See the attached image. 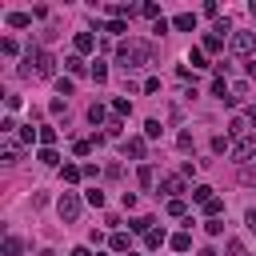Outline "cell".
Returning a JSON list of instances; mask_svg holds the SVG:
<instances>
[{
    "label": "cell",
    "mask_w": 256,
    "mask_h": 256,
    "mask_svg": "<svg viewBox=\"0 0 256 256\" xmlns=\"http://www.w3.org/2000/svg\"><path fill=\"white\" fill-rule=\"evenodd\" d=\"M116 60H120L124 72H136V68H144V64L152 60V44H148V40H124V44L116 48Z\"/></svg>",
    "instance_id": "6da1fadb"
},
{
    "label": "cell",
    "mask_w": 256,
    "mask_h": 256,
    "mask_svg": "<svg viewBox=\"0 0 256 256\" xmlns=\"http://www.w3.org/2000/svg\"><path fill=\"white\" fill-rule=\"evenodd\" d=\"M52 72H56L52 52H44V48H28V56H24V76H40V80H48Z\"/></svg>",
    "instance_id": "7a4b0ae2"
},
{
    "label": "cell",
    "mask_w": 256,
    "mask_h": 256,
    "mask_svg": "<svg viewBox=\"0 0 256 256\" xmlns=\"http://www.w3.org/2000/svg\"><path fill=\"white\" fill-rule=\"evenodd\" d=\"M80 208H84V200H80L76 192H64V196L56 200V212H60V220H76V216H80Z\"/></svg>",
    "instance_id": "3957f363"
},
{
    "label": "cell",
    "mask_w": 256,
    "mask_h": 256,
    "mask_svg": "<svg viewBox=\"0 0 256 256\" xmlns=\"http://www.w3.org/2000/svg\"><path fill=\"white\" fill-rule=\"evenodd\" d=\"M232 52L236 56H252L256 52V32H232Z\"/></svg>",
    "instance_id": "277c9868"
},
{
    "label": "cell",
    "mask_w": 256,
    "mask_h": 256,
    "mask_svg": "<svg viewBox=\"0 0 256 256\" xmlns=\"http://www.w3.org/2000/svg\"><path fill=\"white\" fill-rule=\"evenodd\" d=\"M248 156H256V132L232 140V160H248Z\"/></svg>",
    "instance_id": "5b68a950"
},
{
    "label": "cell",
    "mask_w": 256,
    "mask_h": 256,
    "mask_svg": "<svg viewBox=\"0 0 256 256\" xmlns=\"http://www.w3.org/2000/svg\"><path fill=\"white\" fill-rule=\"evenodd\" d=\"M160 192H164L168 200H180V192H188V188H184V176H164V180H160Z\"/></svg>",
    "instance_id": "8992f818"
},
{
    "label": "cell",
    "mask_w": 256,
    "mask_h": 256,
    "mask_svg": "<svg viewBox=\"0 0 256 256\" xmlns=\"http://www.w3.org/2000/svg\"><path fill=\"white\" fill-rule=\"evenodd\" d=\"M72 44H76V56H84V52H92V48H96V36H92V32H76V40H72Z\"/></svg>",
    "instance_id": "52a82bcc"
},
{
    "label": "cell",
    "mask_w": 256,
    "mask_h": 256,
    "mask_svg": "<svg viewBox=\"0 0 256 256\" xmlns=\"http://www.w3.org/2000/svg\"><path fill=\"white\" fill-rule=\"evenodd\" d=\"M124 152H128L132 160H144V136H132V140L124 144Z\"/></svg>",
    "instance_id": "ba28073f"
},
{
    "label": "cell",
    "mask_w": 256,
    "mask_h": 256,
    "mask_svg": "<svg viewBox=\"0 0 256 256\" xmlns=\"http://www.w3.org/2000/svg\"><path fill=\"white\" fill-rule=\"evenodd\" d=\"M0 156H4V164H16V160H20V144H16V140H4Z\"/></svg>",
    "instance_id": "9c48e42d"
},
{
    "label": "cell",
    "mask_w": 256,
    "mask_h": 256,
    "mask_svg": "<svg viewBox=\"0 0 256 256\" xmlns=\"http://www.w3.org/2000/svg\"><path fill=\"white\" fill-rule=\"evenodd\" d=\"M172 28H180V32H192V28H196V16H192V12H180V16L172 20Z\"/></svg>",
    "instance_id": "30bf717a"
},
{
    "label": "cell",
    "mask_w": 256,
    "mask_h": 256,
    "mask_svg": "<svg viewBox=\"0 0 256 256\" xmlns=\"http://www.w3.org/2000/svg\"><path fill=\"white\" fill-rule=\"evenodd\" d=\"M220 212H224V200H220V196H212V200L204 204V216H208V220H220Z\"/></svg>",
    "instance_id": "8fae6325"
},
{
    "label": "cell",
    "mask_w": 256,
    "mask_h": 256,
    "mask_svg": "<svg viewBox=\"0 0 256 256\" xmlns=\"http://www.w3.org/2000/svg\"><path fill=\"white\" fill-rule=\"evenodd\" d=\"M0 252H4V256H20V252H24V244H20L16 236H4V244H0Z\"/></svg>",
    "instance_id": "7c38bea8"
},
{
    "label": "cell",
    "mask_w": 256,
    "mask_h": 256,
    "mask_svg": "<svg viewBox=\"0 0 256 256\" xmlns=\"http://www.w3.org/2000/svg\"><path fill=\"white\" fill-rule=\"evenodd\" d=\"M200 48H204V52H220V48H224V36H216V32H208Z\"/></svg>",
    "instance_id": "4fadbf2b"
},
{
    "label": "cell",
    "mask_w": 256,
    "mask_h": 256,
    "mask_svg": "<svg viewBox=\"0 0 256 256\" xmlns=\"http://www.w3.org/2000/svg\"><path fill=\"white\" fill-rule=\"evenodd\" d=\"M192 200H196V204L204 208V204L212 200V188H208V184H196V188H192Z\"/></svg>",
    "instance_id": "5bb4252c"
},
{
    "label": "cell",
    "mask_w": 256,
    "mask_h": 256,
    "mask_svg": "<svg viewBox=\"0 0 256 256\" xmlns=\"http://www.w3.org/2000/svg\"><path fill=\"white\" fill-rule=\"evenodd\" d=\"M112 248H116V252H128V248H132V236H128V232H112Z\"/></svg>",
    "instance_id": "9a60e30c"
},
{
    "label": "cell",
    "mask_w": 256,
    "mask_h": 256,
    "mask_svg": "<svg viewBox=\"0 0 256 256\" xmlns=\"http://www.w3.org/2000/svg\"><path fill=\"white\" fill-rule=\"evenodd\" d=\"M8 24H12V28H28V24H32V12H12Z\"/></svg>",
    "instance_id": "2e32d148"
},
{
    "label": "cell",
    "mask_w": 256,
    "mask_h": 256,
    "mask_svg": "<svg viewBox=\"0 0 256 256\" xmlns=\"http://www.w3.org/2000/svg\"><path fill=\"white\" fill-rule=\"evenodd\" d=\"M152 224H156L152 216H136V220H132V232H144V236H148V232H152Z\"/></svg>",
    "instance_id": "e0dca14e"
},
{
    "label": "cell",
    "mask_w": 256,
    "mask_h": 256,
    "mask_svg": "<svg viewBox=\"0 0 256 256\" xmlns=\"http://www.w3.org/2000/svg\"><path fill=\"white\" fill-rule=\"evenodd\" d=\"M172 248H176V252H188V248H192V236H188V232H176V236H172Z\"/></svg>",
    "instance_id": "ac0fdd59"
},
{
    "label": "cell",
    "mask_w": 256,
    "mask_h": 256,
    "mask_svg": "<svg viewBox=\"0 0 256 256\" xmlns=\"http://www.w3.org/2000/svg\"><path fill=\"white\" fill-rule=\"evenodd\" d=\"M92 80H96V84H104V80H108V64H104V60H96V64H92Z\"/></svg>",
    "instance_id": "d6986e66"
},
{
    "label": "cell",
    "mask_w": 256,
    "mask_h": 256,
    "mask_svg": "<svg viewBox=\"0 0 256 256\" xmlns=\"http://www.w3.org/2000/svg\"><path fill=\"white\" fill-rule=\"evenodd\" d=\"M112 112H116V120H120V116H128V112H132V104H128L124 96H116V100H112Z\"/></svg>",
    "instance_id": "ffe728a7"
},
{
    "label": "cell",
    "mask_w": 256,
    "mask_h": 256,
    "mask_svg": "<svg viewBox=\"0 0 256 256\" xmlns=\"http://www.w3.org/2000/svg\"><path fill=\"white\" fill-rule=\"evenodd\" d=\"M32 140H40V128L24 124V128H20V144H32Z\"/></svg>",
    "instance_id": "44dd1931"
},
{
    "label": "cell",
    "mask_w": 256,
    "mask_h": 256,
    "mask_svg": "<svg viewBox=\"0 0 256 256\" xmlns=\"http://www.w3.org/2000/svg\"><path fill=\"white\" fill-rule=\"evenodd\" d=\"M212 152H232V136H212Z\"/></svg>",
    "instance_id": "7402d4cb"
},
{
    "label": "cell",
    "mask_w": 256,
    "mask_h": 256,
    "mask_svg": "<svg viewBox=\"0 0 256 256\" xmlns=\"http://www.w3.org/2000/svg\"><path fill=\"white\" fill-rule=\"evenodd\" d=\"M100 140H104V136H96V140H76L72 148H76V156H88V152H92V144H100Z\"/></svg>",
    "instance_id": "603a6c76"
},
{
    "label": "cell",
    "mask_w": 256,
    "mask_h": 256,
    "mask_svg": "<svg viewBox=\"0 0 256 256\" xmlns=\"http://www.w3.org/2000/svg\"><path fill=\"white\" fill-rule=\"evenodd\" d=\"M40 164H48V168H56V164H60V156H56V148H40Z\"/></svg>",
    "instance_id": "cb8c5ba5"
},
{
    "label": "cell",
    "mask_w": 256,
    "mask_h": 256,
    "mask_svg": "<svg viewBox=\"0 0 256 256\" xmlns=\"http://www.w3.org/2000/svg\"><path fill=\"white\" fill-rule=\"evenodd\" d=\"M80 176H84V168H80V164H64V180H68V184H76Z\"/></svg>",
    "instance_id": "d4e9b609"
},
{
    "label": "cell",
    "mask_w": 256,
    "mask_h": 256,
    "mask_svg": "<svg viewBox=\"0 0 256 256\" xmlns=\"http://www.w3.org/2000/svg\"><path fill=\"white\" fill-rule=\"evenodd\" d=\"M84 204H92V208H104V192H100V188L84 192Z\"/></svg>",
    "instance_id": "484cf974"
},
{
    "label": "cell",
    "mask_w": 256,
    "mask_h": 256,
    "mask_svg": "<svg viewBox=\"0 0 256 256\" xmlns=\"http://www.w3.org/2000/svg\"><path fill=\"white\" fill-rule=\"evenodd\" d=\"M188 64H192V68H208V64H204V48H192V52H188Z\"/></svg>",
    "instance_id": "4316f807"
},
{
    "label": "cell",
    "mask_w": 256,
    "mask_h": 256,
    "mask_svg": "<svg viewBox=\"0 0 256 256\" xmlns=\"http://www.w3.org/2000/svg\"><path fill=\"white\" fill-rule=\"evenodd\" d=\"M64 68H68L72 76H80V72H84V60H80V56H68V60H64Z\"/></svg>",
    "instance_id": "83f0119b"
},
{
    "label": "cell",
    "mask_w": 256,
    "mask_h": 256,
    "mask_svg": "<svg viewBox=\"0 0 256 256\" xmlns=\"http://www.w3.org/2000/svg\"><path fill=\"white\" fill-rule=\"evenodd\" d=\"M88 124H104V104H92L88 108Z\"/></svg>",
    "instance_id": "f1b7e54d"
},
{
    "label": "cell",
    "mask_w": 256,
    "mask_h": 256,
    "mask_svg": "<svg viewBox=\"0 0 256 256\" xmlns=\"http://www.w3.org/2000/svg\"><path fill=\"white\" fill-rule=\"evenodd\" d=\"M160 132H164V128H160V120H144V136H148V140H156Z\"/></svg>",
    "instance_id": "f546056e"
},
{
    "label": "cell",
    "mask_w": 256,
    "mask_h": 256,
    "mask_svg": "<svg viewBox=\"0 0 256 256\" xmlns=\"http://www.w3.org/2000/svg\"><path fill=\"white\" fill-rule=\"evenodd\" d=\"M40 144H44V148H52V144H56V128H48V124H44V128H40Z\"/></svg>",
    "instance_id": "4dcf8cb0"
},
{
    "label": "cell",
    "mask_w": 256,
    "mask_h": 256,
    "mask_svg": "<svg viewBox=\"0 0 256 256\" xmlns=\"http://www.w3.org/2000/svg\"><path fill=\"white\" fill-rule=\"evenodd\" d=\"M136 176H140V184H144V188H148V184L156 180V172H152V164H140V172H136Z\"/></svg>",
    "instance_id": "1f68e13d"
},
{
    "label": "cell",
    "mask_w": 256,
    "mask_h": 256,
    "mask_svg": "<svg viewBox=\"0 0 256 256\" xmlns=\"http://www.w3.org/2000/svg\"><path fill=\"white\" fill-rule=\"evenodd\" d=\"M144 244H148V248H160V244H164V232H160V228H152V232L144 236Z\"/></svg>",
    "instance_id": "d6a6232c"
},
{
    "label": "cell",
    "mask_w": 256,
    "mask_h": 256,
    "mask_svg": "<svg viewBox=\"0 0 256 256\" xmlns=\"http://www.w3.org/2000/svg\"><path fill=\"white\" fill-rule=\"evenodd\" d=\"M104 32H112V36H120V32H128V24H124V20H108V24H104Z\"/></svg>",
    "instance_id": "836d02e7"
},
{
    "label": "cell",
    "mask_w": 256,
    "mask_h": 256,
    "mask_svg": "<svg viewBox=\"0 0 256 256\" xmlns=\"http://www.w3.org/2000/svg\"><path fill=\"white\" fill-rule=\"evenodd\" d=\"M184 212H188L184 200H168V216H184Z\"/></svg>",
    "instance_id": "e575fe53"
},
{
    "label": "cell",
    "mask_w": 256,
    "mask_h": 256,
    "mask_svg": "<svg viewBox=\"0 0 256 256\" xmlns=\"http://www.w3.org/2000/svg\"><path fill=\"white\" fill-rule=\"evenodd\" d=\"M0 132H4V136H12V132H16V120H12V116H4V120H0Z\"/></svg>",
    "instance_id": "d590c367"
},
{
    "label": "cell",
    "mask_w": 256,
    "mask_h": 256,
    "mask_svg": "<svg viewBox=\"0 0 256 256\" xmlns=\"http://www.w3.org/2000/svg\"><path fill=\"white\" fill-rule=\"evenodd\" d=\"M176 144H180V152H188V148H192V132H180V136H176Z\"/></svg>",
    "instance_id": "8d00e7d4"
},
{
    "label": "cell",
    "mask_w": 256,
    "mask_h": 256,
    "mask_svg": "<svg viewBox=\"0 0 256 256\" xmlns=\"http://www.w3.org/2000/svg\"><path fill=\"white\" fill-rule=\"evenodd\" d=\"M204 228H208V236H220V232H224V220H208Z\"/></svg>",
    "instance_id": "74e56055"
},
{
    "label": "cell",
    "mask_w": 256,
    "mask_h": 256,
    "mask_svg": "<svg viewBox=\"0 0 256 256\" xmlns=\"http://www.w3.org/2000/svg\"><path fill=\"white\" fill-rule=\"evenodd\" d=\"M168 28H172V24H168V20H164V16H160V20H156V24H152V32H156V36H164V32H168Z\"/></svg>",
    "instance_id": "f35d334b"
},
{
    "label": "cell",
    "mask_w": 256,
    "mask_h": 256,
    "mask_svg": "<svg viewBox=\"0 0 256 256\" xmlns=\"http://www.w3.org/2000/svg\"><path fill=\"white\" fill-rule=\"evenodd\" d=\"M0 52L4 56H16V40H0Z\"/></svg>",
    "instance_id": "ab89813d"
},
{
    "label": "cell",
    "mask_w": 256,
    "mask_h": 256,
    "mask_svg": "<svg viewBox=\"0 0 256 256\" xmlns=\"http://www.w3.org/2000/svg\"><path fill=\"white\" fill-rule=\"evenodd\" d=\"M240 180H244V184H256V168H244V172H240Z\"/></svg>",
    "instance_id": "60d3db41"
},
{
    "label": "cell",
    "mask_w": 256,
    "mask_h": 256,
    "mask_svg": "<svg viewBox=\"0 0 256 256\" xmlns=\"http://www.w3.org/2000/svg\"><path fill=\"white\" fill-rule=\"evenodd\" d=\"M244 120H248V124L256 128V108H244Z\"/></svg>",
    "instance_id": "b9f144b4"
},
{
    "label": "cell",
    "mask_w": 256,
    "mask_h": 256,
    "mask_svg": "<svg viewBox=\"0 0 256 256\" xmlns=\"http://www.w3.org/2000/svg\"><path fill=\"white\" fill-rule=\"evenodd\" d=\"M244 220H248V228H252V236H256V208H252V212H248Z\"/></svg>",
    "instance_id": "7bdbcfd3"
},
{
    "label": "cell",
    "mask_w": 256,
    "mask_h": 256,
    "mask_svg": "<svg viewBox=\"0 0 256 256\" xmlns=\"http://www.w3.org/2000/svg\"><path fill=\"white\" fill-rule=\"evenodd\" d=\"M72 256H92V248H84V244H80V248H72Z\"/></svg>",
    "instance_id": "ee69618b"
},
{
    "label": "cell",
    "mask_w": 256,
    "mask_h": 256,
    "mask_svg": "<svg viewBox=\"0 0 256 256\" xmlns=\"http://www.w3.org/2000/svg\"><path fill=\"white\" fill-rule=\"evenodd\" d=\"M248 76H252V80H256V60H252V64H248Z\"/></svg>",
    "instance_id": "f6af8a7d"
},
{
    "label": "cell",
    "mask_w": 256,
    "mask_h": 256,
    "mask_svg": "<svg viewBox=\"0 0 256 256\" xmlns=\"http://www.w3.org/2000/svg\"><path fill=\"white\" fill-rule=\"evenodd\" d=\"M248 12H252V20H256V0H252V4H248Z\"/></svg>",
    "instance_id": "bcb514c9"
}]
</instances>
